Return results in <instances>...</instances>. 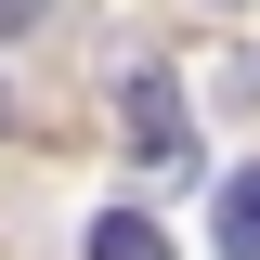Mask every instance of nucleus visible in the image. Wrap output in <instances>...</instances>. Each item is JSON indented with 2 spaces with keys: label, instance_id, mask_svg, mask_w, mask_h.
Returning <instances> with one entry per match:
<instances>
[{
  "label": "nucleus",
  "instance_id": "5",
  "mask_svg": "<svg viewBox=\"0 0 260 260\" xmlns=\"http://www.w3.org/2000/svg\"><path fill=\"white\" fill-rule=\"evenodd\" d=\"M0 13H39V0H0Z\"/></svg>",
  "mask_w": 260,
  "mask_h": 260
},
{
  "label": "nucleus",
  "instance_id": "1",
  "mask_svg": "<svg viewBox=\"0 0 260 260\" xmlns=\"http://www.w3.org/2000/svg\"><path fill=\"white\" fill-rule=\"evenodd\" d=\"M117 130H130L143 169H195V117H182V91H169V65H130L117 78Z\"/></svg>",
  "mask_w": 260,
  "mask_h": 260
},
{
  "label": "nucleus",
  "instance_id": "2",
  "mask_svg": "<svg viewBox=\"0 0 260 260\" xmlns=\"http://www.w3.org/2000/svg\"><path fill=\"white\" fill-rule=\"evenodd\" d=\"M208 234H221V260H260V169H234V182H221Z\"/></svg>",
  "mask_w": 260,
  "mask_h": 260
},
{
  "label": "nucleus",
  "instance_id": "4",
  "mask_svg": "<svg viewBox=\"0 0 260 260\" xmlns=\"http://www.w3.org/2000/svg\"><path fill=\"white\" fill-rule=\"evenodd\" d=\"M208 13H247V0H208Z\"/></svg>",
  "mask_w": 260,
  "mask_h": 260
},
{
  "label": "nucleus",
  "instance_id": "3",
  "mask_svg": "<svg viewBox=\"0 0 260 260\" xmlns=\"http://www.w3.org/2000/svg\"><path fill=\"white\" fill-rule=\"evenodd\" d=\"M91 260H169V234L143 221V208H104V221H91Z\"/></svg>",
  "mask_w": 260,
  "mask_h": 260
},
{
  "label": "nucleus",
  "instance_id": "6",
  "mask_svg": "<svg viewBox=\"0 0 260 260\" xmlns=\"http://www.w3.org/2000/svg\"><path fill=\"white\" fill-rule=\"evenodd\" d=\"M0 130H13V91H0Z\"/></svg>",
  "mask_w": 260,
  "mask_h": 260
}]
</instances>
